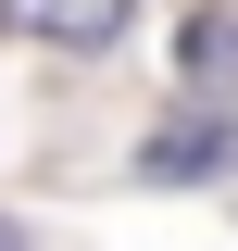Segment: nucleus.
Instances as JSON below:
<instances>
[{
  "mask_svg": "<svg viewBox=\"0 0 238 251\" xmlns=\"http://www.w3.org/2000/svg\"><path fill=\"white\" fill-rule=\"evenodd\" d=\"M0 25L38 38V50H113L138 25V0H0Z\"/></svg>",
  "mask_w": 238,
  "mask_h": 251,
  "instance_id": "1",
  "label": "nucleus"
},
{
  "mask_svg": "<svg viewBox=\"0 0 238 251\" xmlns=\"http://www.w3.org/2000/svg\"><path fill=\"white\" fill-rule=\"evenodd\" d=\"M213 163H238V113H213V126H163L138 151V176L150 188H188V176H213Z\"/></svg>",
  "mask_w": 238,
  "mask_h": 251,
  "instance_id": "2",
  "label": "nucleus"
},
{
  "mask_svg": "<svg viewBox=\"0 0 238 251\" xmlns=\"http://www.w3.org/2000/svg\"><path fill=\"white\" fill-rule=\"evenodd\" d=\"M176 75L201 100H226L238 113V13H188V38H176Z\"/></svg>",
  "mask_w": 238,
  "mask_h": 251,
  "instance_id": "3",
  "label": "nucleus"
},
{
  "mask_svg": "<svg viewBox=\"0 0 238 251\" xmlns=\"http://www.w3.org/2000/svg\"><path fill=\"white\" fill-rule=\"evenodd\" d=\"M0 251H13V239H0Z\"/></svg>",
  "mask_w": 238,
  "mask_h": 251,
  "instance_id": "4",
  "label": "nucleus"
}]
</instances>
